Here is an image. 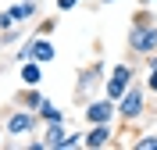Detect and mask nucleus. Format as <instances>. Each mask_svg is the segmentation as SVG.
I'll return each mask as SVG.
<instances>
[{"instance_id":"f257e3e1","label":"nucleus","mask_w":157,"mask_h":150,"mask_svg":"<svg viewBox=\"0 0 157 150\" xmlns=\"http://www.w3.org/2000/svg\"><path fill=\"white\" fill-rule=\"evenodd\" d=\"M128 50L136 54V57H150L157 50V25L139 11L136 18H132V29H128Z\"/></svg>"},{"instance_id":"f03ea898","label":"nucleus","mask_w":157,"mask_h":150,"mask_svg":"<svg viewBox=\"0 0 157 150\" xmlns=\"http://www.w3.org/2000/svg\"><path fill=\"white\" fill-rule=\"evenodd\" d=\"M147 93H150L147 86H136V82H132L125 90V97L118 100V118L125 121V125H132V121H139L147 114Z\"/></svg>"},{"instance_id":"7ed1b4c3","label":"nucleus","mask_w":157,"mask_h":150,"mask_svg":"<svg viewBox=\"0 0 157 150\" xmlns=\"http://www.w3.org/2000/svg\"><path fill=\"white\" fill-rule=\"evenodd\" d=\"M132 82H136V68L121 61V64H114V68H111V79H104V97L121 100V97H125V90L132 86Z\"/></svg>"},{"instance_id":"20e7f679","label":"nucleus","mask_w":157,"mask_h":150,"mask_svg":"<svg viewBox=\"0 0 157 150\" xmlns=\"http://www.w3.org/2000/svg\"><path fill=\"white\" fill-rule=\"evenodd\" d=\"M14 57H18L21 64H25V61H39V64H50V61H54V43H50L47 36L39 32V36H32V40H25V47H21Z\"/></svg>"},{"instance_id":"39448f33","label":"nucleus","mask_w":157,"mask_h":150,"mask_svg":"<svg viewBox=\"0 0 157 150\" xmlns=\"http://www.w3.org/2000/svg\"><path fill=\"white\" fill-rule=\"evenodd\" d=\"M100 82H104V61H97V64H89V68L78 71L75 97L78 100H93V86H100Z\"/></svg>"},{"instance_id":"423d86ee","label":"nucleus","mask_w":157,"mask_h":150,"mask_svg":"<svg viewBox=\"0 0 157 150\" xmlns=\"http://www.w3.org/2000/svg\"><path fill=\"white\" fill-rule=\"evenodd\" d=\"M86 121L89 125H97V121H111L118 114V100H111V97H93V100H86Z\"/></svg>"},{"instance_id":"0eeeda50","label":"nucleus","mask_w":157,"mask_h":150,"mask_svg":"<svg viewBox=\"0 0 157 150\" xmlns=\"http://www.w3.org/2000/svg\"><path fill=\"white\" fill-rule=\"evenodd\" d=\"M39 125V111H14V114H7V136H21V132H32Z\"/></svg>"},{"instance_id":"6e6552de","label":"nucleus","mask_w":157,"mask_h":150,"mask_svg":"<svg viewBox=\"0 0 157 150\" xmlns=\"http://www.w3.org/2000/svg\"><path fill=\"white\" fill-rule=\"evenodd\" d=\"M32 14H36V4H32V0H25V4H14V7H7V11H0V32L14 29L21 18H32Z\"/></svg>"},{"instance_id":"1a4fd4ad","label":"nucleus","mask_w":157,"mask_h":150,"mask_svg":"<svg viewBox=\"0 0 157 150\" xmlns=\"http://www.w3.org/2000/svg\"><path fill=\"white\" fill-rule=\"evenodd\" d=\"M111 136H114V132H111V121H97V125H89V132H86V147L89 150H97V147H111Z\"/></svg>"},{"instance_id":"9d476101","label":"nucleus","mask_w":157,"mask_h":150,"mask_svg":"<svg viewBox=\"0 0 157 150\" xmlns=\"http://www.w3.org/2000/svg\"><path fill=\"white\" fill-rule=\"evenodd\" d=\"M21 82H25V86H39V82H43V64H39V61H25V64H21Z\"/></svg>"},{"instance_id":"9b49d317","label":"nucleus","mask_w":157,"mask_h":150,"mask_svg":"<svg viewBox=\"0 0 157 150\" xmlns=\"http://www.w3.org/2000/svg\"><path fill=\"white\" fill-rule=\"evenodd\" d=\"M18 104H25V107H32V111H39L43 104H47V97L36 90V86H25V90L18 93Z\"/></svg>"},{"instance_id":"f8f14e48","label":"nucleus","mask_w":157,"mask_h":150,"mask_svg":"<svg viewBox=\"0 0 157 150\" xmlns=\"http://www.w3.org/2000/svg\"><path fill=\"white\" fill-rule=\"evenodd\" d=\"M147 90L157 97V54H150V57H147Z\"/></svg>"},{"instance_id":"ddd939ff","label":"nucleus","mask_w":157,"mask_h":150,"mask_svg":"<svg viewBox=\"0 0 157 150\" xmlns=\"http://www.w3.org/2000/svg\"><path fill=\"white\" fill-rule=\"evenodd\" d=\"M39 118H43V121H64V111H61V107H54V104L47 100V104L39 107Z\"/></svg>"},{"instance_id":"4468645a","label":"nucleus","mask_w":157,"mask_h":150,"mask_svg":"<svg viewBox=\"0 0 157 150\" xmlns=\"http://www.w3.org/2000/svg\"><path fill=\"white\" fill-rule=\"evenodd\" d=\"M132 147H136V150H157V132H147V136H139Z\"/></svg>"},{"instance_id":"2eb2a0df","label":"nucleus","mask_w":157,"mask_h":150,"mask_svg":"<svg viewBox=\"0 0 157 150\" xmlns=\"http://www.w3.org/2000/svg\"><path fill=\"white\" fill-rule=\"evenodd\" d=\"M75 4H78V0H57V7H61V11H71Z\"/></svg>"},{"instance_id":"dca6fc26","label":"nucleus","mask_w":157,"mask_h":150,"mask_svg":"<svg viewBox=\"0 0 157 150\" xmlns=\"http://www.w3.org/2000/svg\"><path fill=\"white\" fill-rule=\"evenodd\" d=\"M154 4H157V0H139V7H154Z\"/></svg>"},{"instance_id":"f3484780","label":"nucleus","mask_w":157,"mask_h":150,"mask_svg":"<svg viewBox=\"0 0 157 150\" xmlns=\"http://www.w3.org/2000/svg\"><path fill=\"white\" fill-rule=\"evenodd\" d=\"M100 4H114V0H100Z\"/></svg>"}]
</instances>
